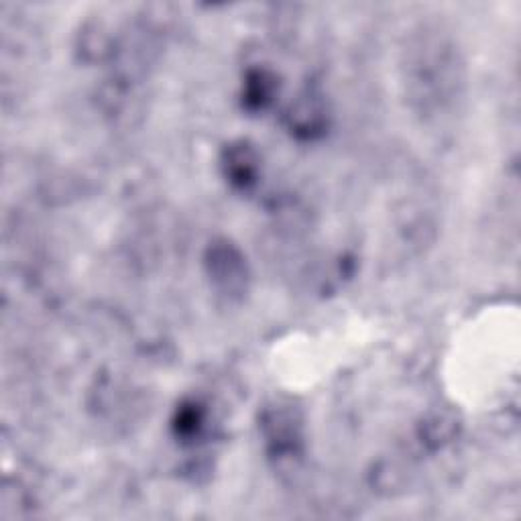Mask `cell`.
<instances>
[{"label": "cell", "instance_id": "3957f363", "mask_svg": "<svg viewBox=\"0 0 521 521\" xmlns=\"http://www.w3.org/2000/svg\"><path fill=\"white\" fill-rule=\"evenodd\" d=\"M271 92H273V81L267 78V73L263 71H255L249 80L247 84V102L252 106H260L263 109L265 102L271 100Z\"/></svg>", "mask_w": 521, "mask_h": 521}, {"label": "cell", "instance_id": "6da1fadb", "mask_svg": "<svg viewBox=\"0 0 521 521\" xmlns=\"http://www.w3.org/2000/svg\"><path fill=\"white\" fill-rule=\"evenodd\" d=\"M208 265L214 281L224 291L236 293L244 288V277H247V271H244L242 257L231 242L214 244V247L210 249Z\"/></svg>", "mask_w": 521, "mask_h": 521}, {"label": "cell", "instance_id": "7a4b0ae2", "mask_svg": "<svg viewBox=\"0 0 521 521\" xmlns=\"http://www.w3.org/2000/svg\"><path fill=\"white\" fill-rule=\"evenodd\" d=\"M226 171L231 175V182L236 185L247 187L249 184L255 182L257 175V157L247 145L231 147L226 157Z\"/></svg>", "mask_w": 521, "mask_h": 521}]
</instances>
